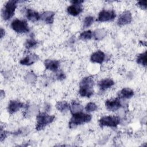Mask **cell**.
Wrapping results in <instances>:
<instances>
[{
	"label": "cell",
	"mask_w": 147,
	"mask_h": 147,
	"mask_svg": "<svg viewBox=\"0 0 147 147\" xmlns=\"http://www.w3.org/2000/svg\"><path fill=\"white\" fill-rule=\"evenodd\" d=\"M116 17V13L113 10H101L98 14L97 20L99 22H107L114 20Z\"/></svg>",
	"instance_id": "cell-7"
},
{
	"label": "cell",
	"mask_w": 147,
	"mask_h": 147,
	"mask_svg": "<svg viewBox=\"0 0 147 147\" xmlns=\"http://www.w3.org/2000/svg\"><path fill=\"white\" fill-rule=\"evenodd\" d=\"M94 18L92 16H87L84 18L83 21V28H87L90 27L94 22Z\"/></svg>",
	"instance_id": "cell-24"
},
{
	"label": "cell",
	"mask_w": 147,
	"mask_h": 147,
	"mask_svg": "<svg viewBox=\"0 0 147 147\" xmlns=\"http://www.w3.org/2000/svg\"><path fill=\"white\" fill-rule=\"evenodd\" d=\"M5 31L3 28L1 29V37L2 38L3 37V36H5Z\"/></svg>",
	"instance_id": "cell-32"
},
{
	"label": "cell",
	"mask_w": 147,
	"mask_h": 147,
	"mask_svg": "<svg viewBox=\"0 0 147 147\" xmlns=\"http://www.w3.org/2000/svg\"><path fill=\"white\" fill-rule=\"evenodd\" d=\"M106 55L102 51L98 50L92 53L90 57V60L92 63L102 64L105 60Z\"/></svg>",
	"instance_id": "cell-10"
},
{
	"label": "cell",
	"mask_w": 147,
	"mask_h": 147,
	"mask_svg": "<svg viewBox=\"0 0 147 147\" xmlns=\"http://www.w3.org/2000/svg\"><path fill=\"white\" fill-rule=\"evenodd\" d=\"M98 109L97 105L94 103V102H88L86 107H85V110L87 112L90 113V112H93L94 111H96Z\"/></svg>",
	"instance_id": "cell-25"
},
{
	"label": "cell",
	"mask_w": 147,
	"mask_h": 147,
	"mask_svg": "<svg viewBox=\"0 0 147 147\" xmlns=\"http://www.w3.org/2000/svg\"><path fill=\"white\" fill-rule=\"evenodd\" d=\"M83 109V106L79 103L76 102L75 101L73 102L72 104L69 106V110L72 113V114L82 111Z\"/></svg>",
	"instance_id": "cell-20"
},
{
	"label": "cell",
	"mask_w": 147,
	"mask_h": 147,
	"mask_svg": "<svg viewBox=\"0 0 147 147\" xmlns=\"http://www.w3.org/2000/svg\"><path fill=\"white\" fill-rule=\"evenodd\" d=\"M93 37V33L91 30H85L80 33L79 35V38L82 40H87L91 39Z\"/></svg>",
	"instance_id": "cell-23"
},
{
	"label": "cell",
	"mask_w": 147,
	"mask_h": 147,
	"mask_svg": "<svg viewBox=\"0 0 147 147\" xmlns=\"http://www.w3.org/2000/svg\"><path fill=\"white\" fill-rule=\"evenodd\" d=\"M57 78L59 80H62L65 78V75L63 72H60L57 74Z\"/></svg>",
	"instance_id": "cell-29"
},
{
	"label": "cell",
	"mask_w": 147,
	"mask_h": 147,
	"mask_svg": "<svg viewBox=\"0 0 147 147\" xmlns=\"http://www.w3.org/2000/svg\"><path fill=\"white\" fill-rule=\"evenodd\" d=\"M114 85V82L109 78L104 79L98 82V87L100 91H105Z\"/></svg>",
	"instance_id": "cell-15"
},
{
	"label": "cell",
	"mask_w": 147,
	"mask_h": 147,
	"mask_svg": "<svg viewBox=\"0 0 147 147\" xmlns=\"http://www.w3.org/2000/svg\"><path fill=\"white\" fill-rule=\"evenodd\" d=\"M134 94V91L130 88H123L119 92V96L121 98L130 99L133 96Z\"/></svg>",
	"instance_id": "cell-18"
},
{
	"label": "cell",
	"mask_w": 147,
	"mask_h": 147,
	"mask_svg": "<svg viewBox=\"0 0 147 147\" xmlns=\"http://www.w3.org/2000/svg\"><path fill=\"white\" fill-rule=\"evenodd\" d=\"M122 104L120 100L118 98L114 99H107L105 101V106L106 109L110 111H115L119 109Z\"/></svg>",
	"instance_id": "cell-9"
},
{
	"label": "cell",
	"mask_w": 147,
	"mask_h": 147,
	"mask_svg": "<svg viewBox=\"0 0 147 147\" xmlns=\"http://www.w3.org/2000/svg\"><path fill=\"white\" fill-rule=\"evenodd\" d=\"M26 17L32 22H36L41 19V15L36 11L31 9H27L25 12Z\"/></svg>",
	"instance_id": "cell-16"
},
{
	"label": "cell",
	"mask_w": 147,
	"mask_h": 147,
	"mask_svg": "<svg viewBox=\"0 0 147 147\" xmlns=\"http://www.w3.org/2000/svg\"><path fill=\"white\" fill-rule=\"evenodd\" d=\"M12 29L18 33H25L29 32V27L27 22L24 20L15 19L11 23Z\"/></svg>",
	"instance_id": "cell-6"
},
{
	"label": "cell",
	"mask_w": 147,
	"mask_h": 147,
	"mask_svg": "<svg viewBox=\"0 0 147 147\" xmlns=\"http://www.w3.org/2000/svg\"><path fill=\"white\" fill-rule=\"evenodd\" d=\"M94 81L91 76L84 77L79 84V94L82 97L90 98L94 94Z\"/></svg>",
	"instance_id": "cell-1"
},
{
	"label": "cell",
	"mask_w": 147,
	"mask_h": 147,
	"mask_svg": "<svg viewBox=\"0 0 147 147\" xmlns=\"http://www.w3.org/2000/svg\"><path fill=\"white\" fill-rule=\"evenodd\" d=\"M38 59L39 57L37 55L33 53V54L29 55L26 57H25L24 58L20 60V63L23 65L29 66L33 64L36 61H37L38 60Z\"/></svg>",
	"instance_id": "cell-14"
},
{
	"label": "cell",
	"mask_w": 147,
	"mask_h": 147,
	"mask_svg": "<svg viewBox=\"0 0 147 147\" xmlns=\"http://www.w3.org/2000/svg\"><path fill=\"white\" fill-rule=\"evenodd\" d=\"M69 105L65 101H59L56 105V109L61 113H66L69 110Z\"/></svg>",
	"instance_id": "cell-19"
},
{
	"label": "cell",
	"mask_w": 147,
	"mask_h": 147,
	"mask_svg": "<svg viewBox=\"0 0 147 147\" xmlns=\"http://www.w3.org/2000/svg\"><path fill=\"white\" fill-rule=\"evenodd\" d=\"M92 117L90 114L84 113L82 111L72 114V117L69 122V127L71 129L75 128L79 125L89 122Z\"/></svg>",
	"instance_id": "cell-2"
},
{
	"label": "cell",
	"mask_w": 147,
	"mask_h": 147,
	"mask_svg": "<svg viewBox=\"0 0 147 147\" xmlns=\"http://www.w3.org/2000/svg\"><path fill=\"white\" fill-rule=\"evenodd\" d=\"M121 122V119L118 116L106 115L101 117L99 120V125L100 127H117Z\"/></svg>",
	"instance_id": "cell-5"
},
{
	"label": "cell",
	"mask_w": 147,
	"mask_h": 147,
	"mask_svg": "<svg viewBox=\"0 0 147 147\" xmlns=\"http://www.w3.org/2000/svg\"><path fill=\"white\" fill-rule=\"evenodd\" d=\"M44 65L46 69L52 72H57L60 67V63L56 60L47 59L44 61Z\"/></svg>",
	"instance_id": "cell-12"
},
{
	"label": "cell",
	"mask_w": 147,
	"mask_h": 147,
	"mask_svg": "<svg viewBox=\"0 0 147 147\" xmlns=\"http://www.w3.org/2000/svg\"><path fill=\"white\" fill-rule=\"evenodd\" d=\"M36 75L34 74V73H29L28 74H27L26 76L25 77V79L26 80V82H29V83H33L36 80Z\"/></svg>",
	"instance_id": "cell-27"
},
{
	"label": "cell",
	"mask_w": 147,
	"mask_h": 147,
	"mask_svg": "<svg viewBox=\"0 0 147 147\" xmlns=\"http://www.w3.org/2000/svg\"><path fill=\"white\" fill-rule=\"evenodd\" d=\"M68 14L72 16H77L83 11V7L81 4H71L67 9Z\"/></svg>",
	"instance_id": "cell-13"
},
{
	"label": "cell",
	"mask_w": 147,
	"mask_h": 147,
	"mask_svg": "<svg viewBox=\"0 0 147 147\" xmlns=\"http://www.w3.org/2000/svg\"><path fill=\"white\" fill-rule=\"evenodd\" d=\"M137 5L144 10L146 9V1H138L137 2Z\"/></svg>",
	"instance_id": "cell-28"
},
{
	"label": "cell",
	"mask_w": 147,
	"mask_h": 147,
	"mask_svg": "<svg viewBox=\"0 0 147 147\" xmlns=\"http://www.w3.org/2000/svg\"><path fill=\"white\" fill-rule=\"evenodd\" d=\"M106 35V32L103 29H98L93 33V37L96 40H102Z\"/></svg>",
	"instance_id": "cell-21"
},
{
	"label": "cell",
	"mask_w": 147,
	"mask_h": 147,
	"mask_svg": "<svg viewBox=\"0 0 147 147\" xmlns=\"http://www.w3.org/2000/svg\"><path fill=\"white\" fill-rule=\"evenodd\" d=\"M55 13L52 11H45L41 14V19L47 24H51L54 21Z\"/></svg>",
	"instance_id": "cell-17"
},
{
	"label": "cell",
	"mask_w": 147,
	"mask_h": 147,
	"mask_svg": "<svg viewBox=\"0 0 147 147\" xmlns=\"http://www.w3.org/2000/svg\"><path fill=\"white\" fill-rule=\"evenodd\" d=\"M132 14L130 11H125L123 12L117 20V25L118 26H123L130 24L132 21Z\"/></svg>",
	"instance_id": "cell-8"
},
{
	"label": "cell",
	"mask_w": 147,
	"mask_h": 147,
	"mask_svg": "<svg viewBox=\"0 0 147 147\" xmlns=\"http://www.w3.org/2000/svg\"><path fill=\"white\" fill-rule=\"evenodd\" d=\"M18 2L17 1L11 0L5 3L2 10V17L4 20H9L13 17Z\"/></svg>",
	"instance_id": "cell-4"
},
{
	"label": "cell",
	"mask_w": 147,
	"mask_h": 147,
	"mask_svg": "<svg viewBox=\"0 0 147 147\" xmlns=\"http://www.w3.org/2000/svg\"><path fill=\"white\" fill-rule=\"evenodd\" d=\"M136 61L138 64L144 67L146 66V51L139 54L136 59Z\"/></svg>",
	"instance_id": "cell-22"
},
{
	"label": "cell",
	"mask_w": 147,
	"mask_h": 147,
	"mask_svg": "<svg viewBox=\"0 0 147 147\" xmlns=\"http://www.w3.org/2000/svg\"><path fill=\"white\" fill-rule=\"evenodd\" d=\"M24 103L18 100H10L7 106L8 112L10 114H14L20 110L21 108L24 107Z\"/></svg>",
	"instance_id": "cell-11"
},
{
	"label": "cell",
	"mask_w": 147,
	"mask_h": 147,
	"mask_svg": "<svg viewBox=\"0 0 147 147\" xmlns=\"http://www.w3.org/2000/svg\"><path fill=\"white\" fill-rule=\"evenodd\" d=\"M37 44V42L36 40H35L33 38H30L26 40L25 42V47L26 49H30L34 47L35 45H36Z\"/></svg>",
	"instance_id": "cell-26"
},
{
	"label": "cell",
	"mask_w": 147,
	"mask_h": 147,
	"mask_svg": "<svg viewBox=\"0 0 147 147\" xmlns=\"http://www.w3.org/2000/svg\"><path fill=\"white\" fill-rule=\"evenodd\" d=\"M72 4H82V3H83V1H72L71 2Z\"/></svg>",
	"instance_id": "cell-31"
},
{
	"label": "cell",
	"mask_w": 147,
	"mask_h": 147,
	"mask_svg": "<svg viewBox=\"0 0 147 147\" xmlns=\"http://www.w3.org/2000/svg\"><path fill=\"white\" fill-rule=\"evenodd\" d=\"M6 132L4 130L3 131L2 129H1V141H2L3 139L5 138V137H6Z\"/></svg>",
	"instance_id": "cell-30"
},
{
	"label": "cell",
	"mask_w": 147,
	"mask_h": 147,
	"mask_svg": "<svg viewBox=\"0 0 147 147\" xmlns=\"http://www.w3.org/2000/svg\"><path fill=\"white\" fill-rule=\"evenodd\" d=\"M54 115H49L45 112L40 113L36 117V129L38 131L44 129L47 125L51 124L55 119Z\"/></svg>",
	"instance_id": "cell-3"
}]
</instances>
